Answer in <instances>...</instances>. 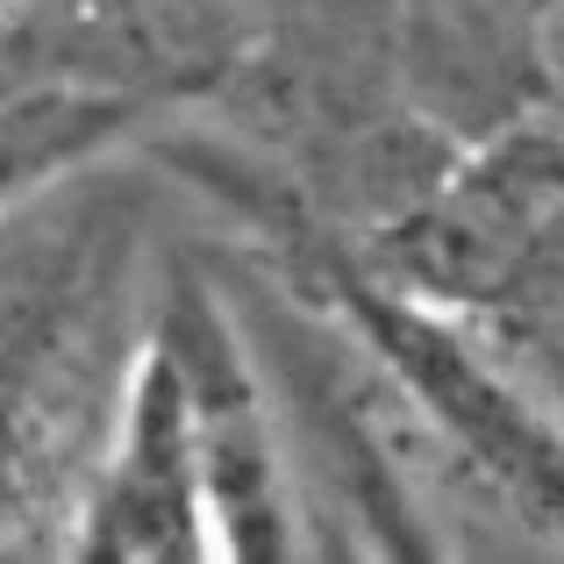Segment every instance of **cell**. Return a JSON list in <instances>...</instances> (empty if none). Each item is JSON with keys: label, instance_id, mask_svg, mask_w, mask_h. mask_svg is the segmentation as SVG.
<instances>
[{"label": "cell", "instance_id": "obj_1", "mask_svg": "<svg viewBox=\"0 0 564 564\" xmlns=\"http://www.w3.org/2000/svg\"><path fill=\"white\" fill-rule=\"evenodd\" d=\"M400 264L465 307L564 301V137H514L436 186L400 229Z\"/></svg>", "mask_w": 564, "mask_h": 564}, {"label": "cell", "instance_id": "obj_2", "mask_svg": "<svg viewBox=\"0 0 564 564\" xmlns=\"http://www.w3.org/2000/svg\"><path fill=\"white\" fill-rule=\"evenodd\" d=\"M200 429H193L186 372L158 350L137 386V414L115 451L108 494L94 508V557H193L200 551Z\"/></svg>", "mask_w": 564, "mask_h": 564}, {"label": "cell", "instance_id": "obj_3", "mask_svg": "<svg viewBox=\"0 0 564 564\" xmlns=\"http://www.w3.org/2000/svg\"><path fill=\"white\" fill-rule=\"evenodd\" d=\"M165 350L186 372L193 429H200V465H207V500L236 529L243 551H279V494H272V451H264V414L250 400V379L236 365L221 322L200 301H180L165 329Z\"/></svg>", "mask_w": 564, "mask_h": 564}, {"label": "cell", "instance_id": "obj_4", "mask_svg": "<svg viewBox=\"0 0 564 564\" xmlns=\"http://www.w3.org/2000/svg\"><path fill=\"white\" fill-rule=\"evenodd\" d=\"M86 129H94V108H86V100H14V108H0V200H8L29 172L65 158Z\"/></svg>", "mask_w": 564, "mask_h": 564}, {"label": "cell", "instance_id": "obj_5", "mask_svg": "<svg viewBox=\"0 0 564 564\" xmlns=\"http://www.w3.org/2000/svg\"><path fill=\"white\" fill-rule=\"evenodd\" d=\"M522 79L564 122V0H529L522 8Z\"/></svg>", "mask_w": 564, "mask_h": 564}]
</instances>
